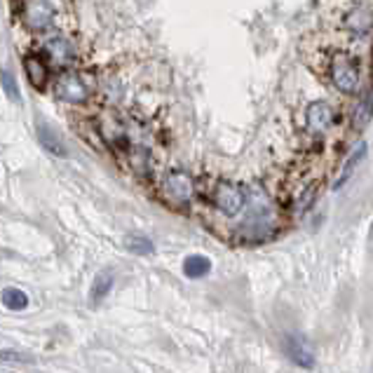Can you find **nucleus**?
I'll use <instances>...</instances> for the list:
<instances>
[{
	"label": "nucleus",
	"mask_w": 373,
	"mask_h": 373,
	"mask_svg": "<svg viewBox=\"0 0 373 373\" xmlns=\"http://www.w3.org/2000/svg\"><path fill=\"white\" fill-rule=\"evenodd\" d=\"M55 10L48 0H26L24 3V22L31 31H48L52 26Z\"/></svg>",
	"instance_id": "0eeeda50"
},
{
	"label": "nucleus",
	"mask_w": 373,
	"mask_h": 373,
	"mask_svg": "<svg viewBox=\"0 0 373 373\" xmlns=\"http://www.w3.org/2000/svg\"><path fill=\"white\" fill-rule=\"evenodd\" d=\"M22 64H24V73H26V78H29L31 87H36L38 92H43L45 87H48L50 69H48V64L43 62V57L29 55V57H24Z\"/></svg>",
	"instance_id": "6e6552de"
},
{
	"label": "nucleus",
	"mask_w": 373,
	"mask_h": 373,
	"mask_svg": "<svg viewBox=\"0 0 373 373\" xmlns=\"http://www.w3.org/2000/svg\"><path fill=\"white\" fill-rule=\"evenodd\" d=\"M48 52L55 59H62V62H69L73 57V50L66 40H52V43H48Z\"/></svg>",
	"instance_id": "dca6fc26"
},
{
	"label": "nucleus",
	"mask_w": 373,
	"mask_h": 373,
	"mask_svg": "<svg viewBox=\"0 0 373 373\" xmlns=\"http://www.w3.org/2000/svg\"><path fill=\"white\" fill-rule=\"evenodd\" d=\"M125 246H127V251L139 256H148L155 251V246H153V242L146 235H127L125 237Z\"/></svg>",
	"instance_id": "4468645a"
},
{
	"label": "nucleus",
	"mask_w": 373,
	"mask_h": 373,
	"mask_svg": "<svg viewBox=\"0 0 373 373\" xmlns=\"http://www.w3.org/2000/svg\"><path fill=\"white\" fill-rule=\"evenodd\" d=\"M0 83H3L5 94H8L12 101H19V87H17V83H15V78H12L10 71H3V73H0Z\"/></svg>",
	"instance_id": "a211bd4d"
},
{
	"label": "nucleus",
	"mask_w": 373,
	"mask_h": 373,
	"mask_svg": "<svg viewBox=\"0 0 373 373\" xmlns=\"http://www.w3.org/2000/svg\"><path fill=\"white\" fill-rule=\"evenodd\" d=\"M284 352H286V357H289L296 366H301V369H312V366H315V355L308 350V345H305L303 338L286 336L284 338Z\"/></svg>",
	"instance_id": "1a4fd4ad"
},
{
	"label": "nucleus",
	"mask_w": 373,
	"mask_h": 373,
	"mask_svg": "<svg viewBox=\"0 0 373 373\" xmlns=\"http://www.w3.org/2000/svg\"><path fill=\"white\" fill-rule=\"evenodd\" d=\"M113 282H115V277H113V272H111V270L99 272L97 279H94V284H92V291H90V301H92V305H99L106 296H108V291L113 289Z\"/></svg>",
	"instance_id": "9b49d317"
},
{
	"label": "nucleus",
	"mask_w": 373,
	"mask_h": 373,
	"mask_svg": "<svg viewBox=\"0 0 373 373\" xmlns=\"http://www.w3.org/2000/svg\"><path fill=\"white\" fill-rule=\"evenodd\" d=\"M0 301H3L5 308L12 310V312L29 308V296H26L22 289H15V286H8V289L0 294Z\"/></svg>",
	"instance_id": "ddd939ff"
},
{
	"label": "nucleus",
	"mask_w": 373,
	"mask_h": 373,
	"mask_svg": "<svg viewBox=\"0 0 373 373\" xmlns=\"http://www.w3.org/2000/svg\"><path fill=\"white\" fill-rule=\"evenodd\" d=\"M211 270V261L206 256H188L183 261V272H185V277H190V279H199V277H204L206 272Z\"/></svg>",
	"instance_id": "f8f14e48"
},
{
	"label": "nucleus",
	"mask_w": 373,
	"mask_h": 373,
	"mask_svg": "<svg viewBox=\"0 0 373 373\" xmlns=\"http://www.w3.org/2000/svg\"><path fill=\"white\" fill-rule=\"evenodd\" d=\"M246 199H249V192H246L239 183L232 181H218L211 190V202L223 216H239L246 209Z\"/></svg>",
	"instance_id": "20e7f679"
},
{
	"label": "nucleus",
	"mask_w": 373,
	"mask_h": 373,
	"mask_svg": "<svg viewBox=\"0 0 373 373\" xmlns=\"http://www.w3.org/2000/svg\"><path fill=\"white\" fill-rule=\"evenodd\" d=\"M334 106L329 101H324V99H319V101H312L308 106V111H305V127H308L310 134H324V132H329V127L334 125Z\"/></svg>",
	"instance_id": "39448f33"
},
{
	"label": "nucleus",
	"mask_w": 373,
	"mask_h": 373,
	"mask_svg": "<svg viewBox=\"0 0 373 373\" xmlns=\"http://www.w3.org/2000/svg\"><path fill=\"white\" fill-rule=\"evenodd\" d=\"M366 242H369V249L373 251V223H371V228H369V239H366Z\"/></svg>",
	"instance_id": "aec40b11"
},
{
	"label": "nucleus",
	"mask_w": 373,
	"mask_h": 373,
	"mask_svg": "<svg viewBox=\"0 0 373 373\" xmlns=\"http://www.w3.org/2000/svg\"><path fill=\"white\" fill-rule=\"evenodd\" d=\"M371 108H373V101L371 99H364L362 104H359V108L355 113V127L357 129H362L366 122L371 120Z\"/></svg>",
	"instance_id": "f3484780"
},
{
	"label": "nucleus",
	"mask_w": 373,
	"mask_h": 373,
	"mask_svg": "<svg viewBox=\"0 0 373 373\" xmlns=\"http://www.w3.org/2000/svg\"><path fill=\"white\" fill-rule=\"evenodd\" d=\"M38 139H40V143H43V148L52 153L55 157H69L66 143L62 141V136H59L50 125H38Z\"/></svg>",
	"instance_id": "9d476101"
},
{
	"label": "nucleus",
	"mask_w": 373,
	"mask_h": 373,
	"mask_svg": "<svg viewBox=\"0 0 373 373\" xmlns=\"http://www.w3.org/2000/svg\"><path fill=\"white\" fill-rule=\"evenodd\" d=\"M331 83L341 94H357L359 85H362V69L355 55L350 52H336L329 59Z\"/></svg>",
	"instance_id": "f03ea898"
},
{
	"label": "nucleus",
	"mask_w": 373,
	"mask_h": 373,
	"mask_svg": "<svg viewBox=\"0 0 373 373\" xmlns=\"http://www.w3.org/2000/svg\"><path fill=\"white\" fill-rule=\"evenodd\" d=\"M0 362H31V357L19 355V352L12 350H0Z\"/></svg>",
	"instance_id": "6ab92c4d"
},
{
	"label": "nucleus",
	"mask_w": 373,
	"mask_h": 373,
	"mask_svg": "<svg viewBox=\"0 0 373 373\" xmlns=\"http://www.w3.org/2000/svg\"><path fill=\"white\" fill-rule=\"evenodd\" d=\"M364 155H366V143H359L357 148L352 150V155L348 157V162H345L343 174H341V178H338V181H336V188H341V185H343L345 181H348L350 174H352V171H355V167L364 160Z\"/></svg>",
	"instance_id": "2eb2a0df"
},
{
	"label": "nucleus",
	"mask_w": 373,
	"mask_h": 373,
	"mask_svg": "<svg viewBox=\"0 0 373 373\" xmlns=\"http://www.w3.org/2000/svg\"><path fill=\"white\" fill-rule=\"evenodd\" d=\"M55 92L57 97L62 99L66 104H85L90 97L87 87H85L83 78L78 76V73H64V76H59L57 85H55Z\"/></svg>",
	"instance_id": "423d86ee"
},
{
	"label": "nucleus",
	"mask_w": 373,
	"mask_h": 373,
	"mask_svg": "<svg viewBox=\"0 0 373 373\" xmlns=\"http://www.w3.org/2000/svg\"><path fill=\"white\" fill-rule=\"evenodd\" d=\"M249 204V216L239 225V232L235 235L237 242L242 244H261L265 239H270L277 230V211L275 204L270 202V197L263 190H254L246 199Z\"/></svg>",
	"instance_id": "f257e3e1"
},
{
	"label": "nucleus",
	"mask_w": 373,
	"mask_h": 373,
	"mask_svg": "<svg viewBox=\"0 0 373 373\" xmlns=\"http://www.w3.org/2000/svg\"><path fill=\"white\" fill-rule=\"evenodd\" d=\"M160 195L174 209H185L192 202V197H195V181H192L188 171L174 169L160 183Z\"/></svg>",
	"instance_id": "7ed1b4c3"
}]
</instances>
